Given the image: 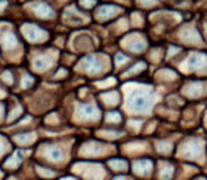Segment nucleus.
I'll return each instance as SVG.
<instances>
[{"instance_id":"1","label":"nucleus","mask_w":207,"mask_h":180,"mask_svg":"<svg viewBox=\"0 0 207 180\" xmlns=\"http://www.w3.org/2000/svg\"><path fill=\"white\" fill-rule=\"evenodd\" d=\"M149 104H151V101H149V99L147 94H144V93H135L134 96L131 97V106L134 107V109L137 110H145L149 107Z\"/></svg>"},{"instance_id":"2","label":"nucleus","mask_w":207,"mask_h":180,"mask_svg":"<svg viewBox=\"0 0 207 180\" xmlns=\"http://www.w3.org/2000/svg\"><path fill=\"white\" fill-rule=\"evenodd\" d=\"M61 155H62L61 149L57 148V146H54V148L49 151V158H51V159H58V158H61Z\"/></svg>"}]
</instances>
